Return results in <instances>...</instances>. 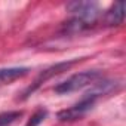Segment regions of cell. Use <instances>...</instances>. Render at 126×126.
<instances>
[{
  "mask_svg": "<svg viewBox=\"0 0 126 126\" xmlns=\"http://www.w3.org/2000/svg\"><path fill=\"white\" fill-rule=\"evenodd\" d=\"M99 71H83V73H77L74 76H71L70 79H67L65 82H62L59 85L55 86V92L56 94H70L74 91H79L91 83H94L98 77H99Z\"/></svg>",
  "mask_w": 126,
  "mask_h": 126,
  "instance_id": "1",
  "label": "cell"
},
{
  "mask_svg": "<svg viewBox=\"0 0 126 126\" xmlns=\"http://www.w3.org/2000/svg\"><path fill=\"white\" fill-rule=\"evenodd\" d=\"M77 61H68V62H58V64H55V65H52V67H49V68H46L45 71H42L40 74H39V77L36 79V82H34V85L28 89V92H34L43 82H46V80H49L50 77H53V76H56V74H61L62 71H67L70 67H73L74 64H76ZM27 92V94H28ZM27 94H25V96H27Z\"/></svg>",
  "mask_w": 126,
  "mask_h": 126,
  "instance_id": "4",
  "label": "cell"
},
{
  "mask_svg": "<svg viewBox=\"0 0 126 126\" xmlns=\"http://www.w3.org/2000/svg\"><path fill=\"white\" fill-rule=\"evenodd\" d=\"M125 2L114 3L105 14V24L107 25H120L125 19Z\"/></svg>",
  "mask_w": 126,
  "mask_h": 126,
  "instance_id": "5",
  "label": "cell"
},
{
  "mask_svg": "<svg viewBox=\"0 0 126 126\" xmlns=\"http://www.w3.org/2000/svg\"><path fill=\"white\" fill-rule=\"evenodd\" d=\"M28 73L27 67H12V68H0V85L11 83Z\"/></svg>",
  "mask_w": 126,
  "mask_h": 126,
  "instance_id": "6",
  "label": "cell"
},
{
  "mask_svg": "<svg viewBox=\"0 0 126 126\" xmlns=\"http://www.w3.org/2000/svg\"><path fill=\"white\" fill-rule=\"evenodd\" d=\"M67 11L86 27L95 22L99 16V6L94 2H70L67 5Z\"/></svg>",
  "mask_w": 126,
  "mask_h": 126,
  "instance_id": "2",
  "label": "cell"
},
{
  "mask_svg": "<svg viewBox=\"0 0 126 126\" xmlns=\"http://www.w3.org/2000/svg\"><path fill=\"white\" fill-rule=\"evenodd\" d=\"M22 116L21 111H6L0 114V126H11L16 119Z\"/></svg>",
  "mask_w": 126,
  "mask_h": 126,
  "instance_id": "7",
  "label": "cell"
},
{
  "mask_svg": "<svg viewBox=\"0 0 126 126\" xmlns=\"http://www.w3.org/2000/svg\"><path fill=\"white\" fill-rule=\"evenodd\" d=\"M46 116H47V111L46 110H37L31 117H30V120L27 122V125L25 126H39L45 119H46Z\"/></svg>",
  "mask_w": 126,
  "mask_h": 126,
  "instance_id": "8",
  "label": "cell"
},
{
  "mask_svg": "<svg viewBox=\"0 0 126 126\" xmlns=\"http://www.w3.org/2000/svg\"><path fill=\"white\" fill-rule=\"evenodd\" d=\"M96 98H98V95L94 94V92L86 94V95H85L77 104H74L73 107L65 108V110H61V111L58 113V119H59L61 122H71V120L80 119L82 116H85V114L92 108V105L95 104Z\"/></svg>",
  "mask_w": 126,
  "mask_h": 126,
  "instance_id": "3",
  "label": "cell"
}]
</instances>
